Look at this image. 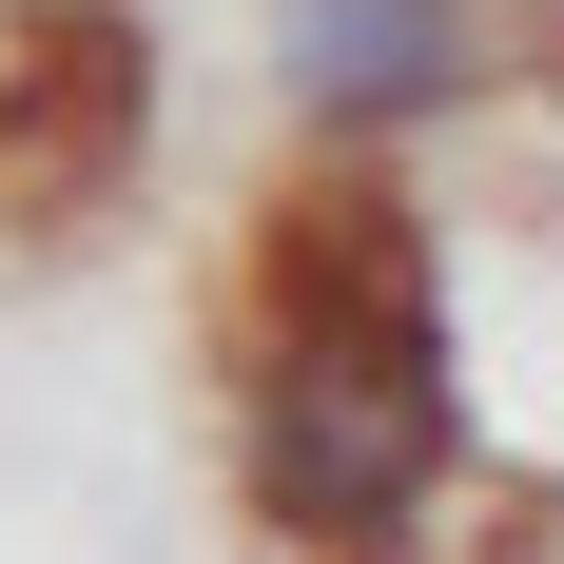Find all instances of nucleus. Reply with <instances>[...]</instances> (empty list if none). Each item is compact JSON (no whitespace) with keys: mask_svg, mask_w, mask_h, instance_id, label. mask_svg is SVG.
I'll list each match as a JSON object with an SVG mask.
<instances>
[{"mask_svg":"<svg viewBox=\"0 0 564 564\" xmlns=\"http://www.w3.org/2000/svg\"><path fill=\"white\" fill-rule=\"evenodd\" d=\"M448 487V350L390 234H350L253 332V507L332 564H390V525Z\"/></svg>","mask_w":564,"mask_h":564,"instance_id":"1","label":"nucleus"},{"mask_svg":"<svg viewBox=\"0 0 564 564\" xmlns=\"http://www.w3.org/2000/svg\"><path fill=\"white\" fill-rule=\"evenodd\" d=\"M292 58H312V98H332V117H370V98H409V78H448V58H467V0H312Z\"/></svg>","mask_w":564,"mask_h":564,"instance_id":"2","label":"nucleus"}]
</instances>
